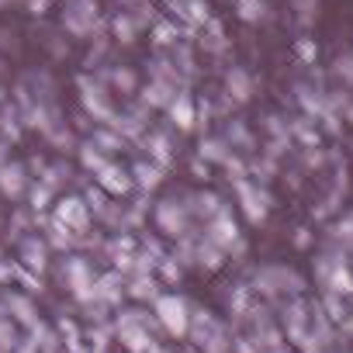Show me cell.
<instances>
[{
  "label": "cell",
  "mask_w": 353,
  "mask_h": 353,
  "mask_svg": "<svg viewBox=\"0 0 353 353\" xmlns=\"http://www.w3.org/2000/svg\"><path fill=\"white\" fill-rule=\"evenodd\" d=\"M80 90H83V104H87V111H90L97 121H108V125H111L114 108H111V101L104 97V90H101V87H90L87 80L80 83Z\"/></svg>",
  "instance_id": "cell-12"
},
{
  "label": "cell",
  "mask_w": 353,
  "mask_h": 353,
  "mask_svg": "<svg viewBox=\"0 0 353 353\" xmlns=\"http://www.w3.org/2000/svg\"><path fill=\"white\" fill-rule=\"evenodd\" d=\"M156 319L170 336H188L191 329V305L181 294H159L156 298Z\"/></svg>",
  "instance_id": "cell-4"
},
{
  "label": "cell",
  "mask_w": 353,
  "mask_h": 353,
  "mask_svg": "<svg viewBox=\"0 0 353 353\" xmlns=\"http://www.w3.org/2000/svg\"><path fill=\"white\" fill-rule=\"evenodd\" d=\"M90 142H94V145H101L108 156H114V152H125V139H121L114 128H97V132L90 135Z\"/></svg>",
  "instance_id": "cell-16"
},
{
  "label": "cell",
  "mask_w": 353,
  "mask_h": 353,
  "mask_svg": "<svg viewBox=\"0 0 353 353\" xmlns=\"http://www.w3.org/2000/svg\"><path fill=\"white\" fill-rule=\"evenodd\" d=\"M145 156H149L156 166L170 170V166L176 163V156H181V149H173V142H170L166 132H149V135H145Z\"/></svg>",
  "instance_id": "cell-10"
},
{
  "label": "cell",
  "mask_w": 353,
  "mask_h": 353,
  "mask_svg": "<svg viewBox=\"0 0 353 353\" xmlns=\"http://www.w3.org/2000/svg\"><path fill=\"white\" fill-rule=\"evenodd\" d=\"M270 353H284V350H277V346H274V350H270Z\"/></svg>",
  "instance_id": "cell-20"
},
{
  "label": "cell",
  "mask_w": 353,
  "mask_h": 353,
  "mask_svg": "<svg viewBox=\"0 0 353 353\" xmlns=\"http://www.w3.org/2000/svg\"><path fill=\"white\" fill-rule=\"evenodd\" d=\"M229 90H232L236 101H246V97H250V83H246V77H243V73H229Z\"/></svg>",
  "instance_id": "cell-18"
},
{
  "label": "cell",
  "mask_w": 353,
  "mask_h": 353,
  "mask_svg": "<svg viewBox=\"0 0 353 353\" xmlns=\"http://www.w3.org/2000/svg\"><path fill=\"white\" fill-rule=\"evenodd\" d=\"M256 284L267 291V294H298L301 291V277L288 267H263L256 274Z\"/></svg>",
  "instance_id": "cell-7"
},
{
  "label": "cell",
  "mask_w": 353,
  "mask_h": 353,
  "mask_svg": "<svg viewBox=\"0 0 353 353\" xmlns=\"http://www.w3.org/2000/svg\"><path fill=\"white\" fill-rule=\"evenodd\" d=\"M205 239H212L215 246H222L225 253H243V246H246V239H243V229H239V222H236V215H232V208L225 205L215 219H208L205 222V232H201Z\"/></svg>",
  "instance_id": "cell-3"
},
{
  "label": "cell",
  "mask_w": 353,
  "mask_h": 353,
  "mask_svg": "<svg viewBox=\"0 0 353 353\" xmlns=\"http://www.w3.org/2000/svg\"><path fill=\"white\" fill-rule=\"evenodd\" d=\"M191 173H194V181H205V184L212 181V166H208L205 159H194V163H191Z\"/></svg>",
  "instance_id": "cell-19"
},
{
  "label": "cell",
  "mask_w": 353,
  "mask_h": 353,
  "mask_svg": "<svg viewBox=\"0 0 353 353\" xmlns=\"http://www.w3.org/2000/svg\"><path fill=\"white\" fill-rule=\"evenodd\" d=\"M21 263H25L28 270L42 274V270H46V263H49V243H46V239H39V236H28V239L21 243Z\"/></svg>",
  "instance_id": "cell-13"
},
{
  "label": "cell",
  "mask_w": 353,
  "mask_h": 353,
  "mask_svg": "<svg viewBox=\"0 0 353 353\" xmlns=\"http://www.w3.org/2000/svg\"><path fill=\"white\" fill-rule=\"evenodd\" d=\"M128 170H132V181H135V191H139V194H149V198H152V194L166 184V170H163V166H156L149 156L135 159Z\"/></svg>",
  "instance_id": "cell-9"
},
{
  "label": "cell",
  "mask_w": 353,
  "mask_h": 353,
  "mask_svg": "<svg viewBox=\"0 0 353 353\" xmlns=\"http://www.w3.org/2000/svg\"><path fill=\"white\" fill-rule=\"evenodd\" d=\"M229 156H232V149H229V142H225L222 135H208V139H201V145H198V159H205L208 166H225Z\"/></svg>",
  "instance_id": "cell-14"
},
{
  "label": "cell",
  "mask_w": 353,
  "mask_h": 353,
  "mask_svg": "<svg viewBox=\"0 0 353 353\" xmlns=\"http://www.w3.org/2000/svg\"><path fill=\"white\" fill-rule=\"evenodd\" d=\"M152 225L159 236L166 239H184L194 232V212H191V201H188V191H173L159 201H152Z\"/></svg>",
  "instance_id": "cell-1"
},
{
  "label": "cell",
  "mask_w": 353,
  "mask_h": 353,
  "mask_svg": "<svg viewBox=\"0 0 353 353\" xmlns=\"http://www.w3.org/2000/svg\"><path fill=\"white\" fill-rule=\"evenodd\" d=\"M94 184L104 191V194H111V198H132L135 194V181H132V170L128 166H121V163H108L101 173H94Z\"/></svg>",
  "instance_id": "cell-5"
},
{
  "label": "cell",
  "mask_w": 353,
  "mask_h": 353,
  "mask_svg": "<svg viewBox=\"0 0 353 353\" xmlns=\"http://www.w3.org/2000/svg\"><path fill=\"white\" fill-rule=\"evenodd\" d=\"M56 222H63L66 229H73L77 239H80L83 232H90V208H87V201H83L80 194L59 198V201H56Z\"/></svg>",
  "instance_id": "cell-6"
},
{
  "label": "cell",
  "mask_w": 353,
  "mask_h": 353,
  "mask_svg": "<svg viewBox=\"0 0 353 353\" xmlns=\"http://www.w3.org/2000/svg\"><path fill=\"white\" fill-rule=\"evenodd\" d=\"M232 194H236L239 212L246 215L250 225H263V222H267L274 198L267 194V188H263L260 181H253V176H239V181H232Z\"/></svg>",
  "instance_id": "cell-2"
},
{
  "label": "cell",
  "mask_w": 353,
  "mask_h": 353,
  "mask_svg": "<svg viewBox=\"0 0 353 353\" xmlns=\"http://www.w3.org/2000/svg\"><path fill=\"white\" fill-rule=\"evenodd\" d=\"M32 191V176L25 170V163H0V194L21 201Z\"/></svg>",
  "instance_id": "cell-8"
},
{
  "label": "cell",
  "mask_w": 353,
  "mask_h": 353,
  "mask_svg": "<svg viewBox=\"0 0 353 353\" xmlns=\"http://www.w3.org/2000/svg\"><path fill=\"white\" fill-rule=\"evenodd\" d=\"M166 111H170V121L181 128V132H191V128L198 125V108H194L191 94H176V97L166 104Z\"/></svg>",
  "instance_id": "cell-11"
},
{
  "label": "cell",
  "mask_w": 353,
  "mask_h": 353,
  "mask_svg": "<svg viewBox=\"0 0 353 353\" xmlns=\"http://www.w3.org/2000/svg\"><path fill=\"white\" fill-rule=\"evenodd\" d=\"M135 298H159V291H156V277H149V274H135V281H132V288H128Z\"/></svg>",
  "instance_id": "cell-17"
},
{
  "label": "cell",
  "mask_w": 353,
  "mask_h": 353,
  "mask_svg": "<svg viewBox=\"0 0 353 353\" xmlns=\"http://www.w3.org/2000/svg\"><path fill=\"white\" fill-rule=\"evenodd\" d=\"M77 156H80V166H83L87 173H101V170L111 163V156H108L101 145H94V142H83V145L77 149Z\"/></svg>",
  "instance_id": "cell-15"
}]
</instances>
